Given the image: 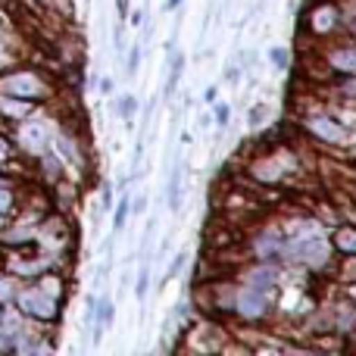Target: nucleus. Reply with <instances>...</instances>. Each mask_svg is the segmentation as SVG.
<instances>
[{
	"mask_svg": "<svg viewBox=\"0 0 356 356\" xmlns=\"http://www.w3.org/2000/svg\"><path fill=\"white\" fill-rule=\"evenodd\" d=\"M0 94H10V97H19V100H41L50 94L47 81L41 79L38 72H13L6 79H0Z\"/></svg>",
	"mask_w": 356,
	"mask_h": 356,
	"instance_id": "1",
	"label": "nucleus"
},
{
	"mask_svg": "<svg viewBox=\"0 0 356 356\" xmlns=\"http://www.w3.org/2000/svg\"><path fill=\"white\" fill-rule=\"evenodd\" d=\"M16 303H19V309H22L29 319H38V322H50V319H56V309H60V300L56 297H50L44 288H25V291H19L16 294Z\"/></svg>",
	"mask_w": 356,
	"mask_h": 356,
	"instance_id": "2",
	"label": "nucleus"
},
{
	"mask_svg": "<svg viewBox=\"0 0 356 356\" xmlns=\"http://www.w3.org/2000/svg\"><path fill=\"white\" fill-rule=\"evenodd\" d=\"M232 313L241 316L244 322H263L269 316V297L266 291L259 288H238L234 291V300H232Z\"/></svg>",
	"mask_w": 356,
	"mask_h": 356,
	"instance_id": "3",
	"label": "nucleus"
},
{
	"mask_svg": "<svg viewBox=\"0 0 356 356\" xmlns=\"http://www.w3.org/2000/svg\"><path fill=\"white\" fill-rule=\"evenodd\" d=\"M282 244H284V238L275 232V228H259L250 241V250L257 253L263 263H275V259L282 257Z\"/></svg>",
	"mask_w": 356,
	"mask_h": 356,
	"instance_id": "4",
	"label": "nucleus"
},
{
	"mask_svg": "<svg viewBox=\"0 0 356 356\" xmlns=\"http://www.w3.org/2000/svg\"><path fill=\"white\" fill-rule=\"evenodd\" d=\"M307 131H309V135H316V141H325V144H344L347 141V131L341 129L332 116L307 119Z\"/></svg>",
	"mask_w": 356,
	"mask_h": 356,
	"instance_id": "5",
	"label": "nucleus"
},
{
	"mask_svg": "<svg viewBox=\"0 0 356 356\" xmlns=\"http://www.w3.org/2000/svg\"><path fill=\"white\" fill-rule=\"evenodd\" d=\"M19 144H22V150L41 156L44 150H47V144H50L47 125H44V122H25L22 129H19Z\"/></svg>",
	"mask_w": 356,
	"mask_h": 356,
	"instance_id": "6",
	"label": "nucleus"
},
{
	"mask_svg": "<svg viewBox=\"0 0 356 356\" xmlns=\"http://www.w3.org/2000/svg\"><path fill=\"white\" fill-rule=\"evenodd\" d=\"M325 66H328V72L356 75V44H347V47H332L325 54Z\"/></svg>",
	"mask_w": 356,
	"mask_h": 356,
	"instance_id": "7",
	"label": "nucleus"
},
{
	"mask_svg": "<svg viewBox=\"0 0 356 356\" xmlns=\"http://www.w3.org/2000/svg\"><path fill=\"white\" fill-rule=\"evenodd\" d=\"M244 282L250 284V288H259V291H272L278 284V269L272 263H259L253 266V269L244 272Z\"/></svg>",
	"mask_w": 356,
	"mask_h": 356,
	"instance_id": "8",
	"label": "nucleus"
},
{
	"mask_svg": "<svg viewBox=\"0 0 356 356\" xmlns=\"http://www.w3.org/2000/svg\"><path fill=\"white\" fill-rule=\"evenodd\" d=\"M332 247H334L338 253H344V257H356V225L344 222V225L334 228V234H332Z\"/></svg>",
	"mask_w": 356,
	"mask_h": 356,
	"instance_id": "9",
	"label": "nucleus"
},
{
	"mask_svg": "<svg viewBox=\"0 0 356 356\" xmlns=\"http://www.w3.org/2000/svg\"><path fill=\"white\" fill-rule=\"evenodd\" d=\"M332 328H334V332H341V334H347V332H353V328H356V307H353L350 297H347V300H341V307H334Z\"/></svg>",
	"mask_w": 356,
	"mask_h": 356,
	"instance_id": "10",
	"label": "nucleus"
},
{
	"mask_svg": "<svg viewBox=\"0 0 356 356\" xmlns=\"http://www.w3.org/2000/svg\"><path fill=\"white\" fill-rule=\"evenodd\" d=\"M31 110V100H19V97H10V94H0V113L10 119H25Z\"/></svg>",
	"mask_w": 356,
	"mask_h": 356,
	"instance_id": "11",
	"label": "nucleus"
},
{
	"mask_svg": "<svg viewBox=\"0 0 356 356\" xmlns=\"http://www.w3.org/2000/svg\"><path fill=\"white\" fill-rule=\"evenodd\" d=\"M334 25H338V10L334 6H319L313 16V31L316 35H325V31H332Z\"/></svg>",
	"mask_w": 356,
	"mask_h": 356,
	"instance_id": "12",
	"label": "nucleus"
},
{
	"mask_svg": "<svg viewBox=\"0 0 356 356\" xmlns=\"http://www.w3.org/2000/svg\"><path fill=\"white\" fill-rule=\"evenodd\" d=\"M94 316H97V338H100V332H104V328L113 322V316H116V307H113L110 297H104V300L94 303Z\"/></svg>",
	"mask_w": 356,
	"mask_h": 356,
	"instance_id": "13",
	"label": "nucleus"
},
{
	"mask_svg": "<svg viewBox=\"0 0 356 356\" xmlns=\"http://www.w3.org/2000/svg\"><path fill=\"white\" fill-rule=\"evenodd\" d=\"M181 72H184V56H181V54H172V63H169V79H166V94L175 91V85H178V79H181Z\"/></svg>",
	"mask_w": 356,
	"mask_h": 356,
	"instance_id": "14",
	"label": "nucleus"
},
{
	"mask_svg": "<svg viewBox=\"0 0 356 356\" xmlns=\"http://www.w3.org/2000/svg\"><path fill=\"white\" fill-rule=\"evenodd\" d=\"M169 209H172V213L181 209V169H175L172 181H169Z\"/></svg>",
	"mask_w": 356,
	"mask_h": 356,
	"instance_id": "15",
	"label": "nucleus"
},
{
	"mask_svg": "<svg viewBox=\"0 0 356 356\" xmlns=\"http://www.w3.org/2000/svg\"><path fill=\"white\" fill-rule=\"evenodd\" d=\"M269 113H272V110H269L266 104H253V106H250V113H247V125H250V129L257 131L259 125L269 122Z\"/></svg>",
	"mask_w": 356,
	"mask_h": 356,
	"instance_id": "16",
	"label": "nucleus"
},
{
	"mask_svg": "<svg viewBox=\"0 0 356 356\" xmlns=\"http://www.w3.org/2000/svg\"><path fill=\"white\" fill-rule=\"evenodd\" d=\"M116 116H122L125 122H131V116H135V110H138V100L131 97V94H122V97H116Z\"/></svg>",
	"mask_w": 356,
	"mask_h": 356,
	"instance_id": "17",
	"label": "nucleus"
},
{
	"mask_svg": "<svg viewBox=\"0 0 356 356\" xmlns=\"http://www.w3.org/2000/svg\"><path fill=\"white\" fill-rule=\"evenodd\" d=\"M38 288H44L50 297H56V300H60V297H63V278L56 275V272H50V275H44L41 282H38Z\"/></svg>",
	"mask_w": 356,
	"mask_h": 356,
	"instance_id": "18",
	"label": "nucleus"
},
{
	"mask_svg": "<svg viewBox=\"0 0 356 356\" xmlns=\"http://www.w3.org/2000/svg\"><path fill=\"white\" fill-rule=\"evenodd\" d=\"M16 294H19L16 278H10V275L0 278V303H13V300H16Z\"/></svg>",
	"mask_w": 356,
	"mask_h": 356,
	"instance_id": "19",
	"label": "nucleus"
},
{
	"mask_svg": "<svg viewBox=\"0 0 356 356\" xmlns=\"http://www.w3.org/2000/svg\"><path fill=\"white\" fill-rule=\"evenodd\" d=\"M129 209H131V200L129 197H122V200H119V207H116V216H113V228H125V219H129Z\"/></svg>",
	"mask_w": 356,
	"mask_h": 356,
	"instance_id": "20",
	"label": "nucleus"
},
{
	"mask_svg": "<svg viewBox=\"0 0 356 356\" xmlns=\"http://www.w3.org/2000/svg\"><path fill=\"white\" fill-rule=\"evenodd\" d=\"M31 238V232H29V228H10V232H6L3 234V241H6V244H25V241H29Z\"/></svg>",
	"mask_w": 356,
	"mask_h": 356,
	"instance_id": "21",
	"label": "nucleus"
},
{
	"mask_svg": "<svg viewBox=\"0 0 356 356\" xmlns=\"http://www.w3.org/2000/svg\"><path fill=\"white\" fill-rule=\"evenodd\" d=\"M150 288V266H141V272H138V284H135V294L144 297Z\"/></svg>",
	"mask_w": 356,
	"mask_h": 356,
	"instance_id": "22",
	"label": "nucleus"
},
{
	"mask_svg": "<svg viewBox=\"0 0 356 356\" xmlns=\"http://www.w3.org/2000/svg\"><path fill=\"white\" fill-rule=\"evenodd\" d=\"M269 60L275 63V69H288L291 56H288V50H284V47H272L269 50Z\"/></svg>",
	"mask_w": 356,
	"mask_h": 356,
	"instance_id": "23",
	"label": "nucleus"
},
{
	"mask_svg": "<svg viewBox=\"0 0 356 356\" xmlns=\"http://www.w3.org/2000/svg\"><path fill=\"white\" fill-rule=\"evenodd\" d=\"M138 66H141V47L135 44V47L129 50V66H125V75H135Z\"/></svg>",
	"mask_w": 356,
	"mask_h": 356,
	"instance_id": "24",
	"label": "nucleus"
},
{
	"mask_svg": "<svg viewBox=\"0 0 356 356\" xmlns=\"http://www.w3.org/2000/svg\"><path fill=\"white\" fill-rule=\"evenodd\" d=\"M184 259H188V253H178V257L172 259V266H169V272H166V278H163V282H169V278L181 275V269H184Z\"/></svg>",
	"mask_w": 356,
	"mask_h": 356,
	"instance_id": "25",
	"label": "nucleus"
},
{
	"mask_svg": "<svg viewBox=\"0 0 356 356\" xmlns=\"http://www.w3.org/2000/svg\"><path fill=\"white\" fill-rule=\"evenodd\" d=\"M228 119H232V110H228V104H216V125H222V129H225Z\"/></svg>",
	"mask_w": 356,
	"mask_h": 356,
	"instance_id": "26",
	"label": "nucleus"
},
{
	"mask_svg": "<svg viewBox=\"0 0 356 356\" xmlns=\"http://www.w3.org/2000/svg\"><path fill=\"white\" fill-rule=\"evenodd\" d=\"M344 278H350V282H356V257L344 266Z\"/></svg>",
	"mask_w": 356,
	"mask_h": 356,
	"instance_id": "27",
	"label": "nucleus"
},
{
	"mask_svg": "<svg viewBox=\"0 0 356 356\" xmlns=\"http://www.w3.org/2000/svg\"><path fill=\"white\" fill-rule=\"evenodd\" d=\"M203 100H207V104H216V100H219V91H216V88H207V94H203Z\"/></svg>",
	"mask_w": 356,
	"mask_h": 356,
	"instance_id": "28",
	"label": "nucleus"
},
{
	"mask_svg": "<svg viewBox=\"0 0 356 356\" xmlns=\"http://www.w3.org/2000/svg\"><path fill=\"white\" fill-rule=\"evenodd\" d=\"M144 207H147V200H144V197H138V200H131V209H135V213H144Z\"/></svg>",
	"mask_w": 356,
	"mask_h": 356,
	"instance_id": "29",
	"label": "nucleus"
},
{
	"mask_svg": "<svg viewBox=\"0 0 356 356\" xmlns=\"http://www.w3.org/2000/svg\"><path fill=\"white\" fill-rule=\"evenodd\" d=\"M225 79H228V81H238V79H241V69H234V66L225 69Z\"/></svg>",
	"mask_w": 356,
	"mask_h": 356,
	"instance_id": "30",
	"label": "nucleus"
},
{
	"mask_svg": "<svg viewBox=\"0 0 356 356\" xmlns=\"http://www.w3.org/2000/svg\"><path fill=\"white\" fill-rule=\"evenodd\" d=\"M10 156V144H6V138H0V160H6Z\"/></svg>",
	"mask_w": 356,
	"mask_h": 356,
	"instance_id": "31",
	"label": "nucleus"
},
{
	"mask_svg": "<svg viewBox=\"0 0 356 356\" xmlns=\"http://www.w3.org/2000/svg\"><path fill=\"white\" fill-rule=\"evenodd\" d=\"M100 91H104V94H113V81L104 79V81H100Z\"/></svg>",
	"mask_w": 356,
	"mask_h": 356,
	"instance_id": "32",
	"label": "nucleus"
},
{
	"mask_svg": "<svg viewBox=\"0 0 356 356\" xmlns=\"http://www.w3.org/2000/svg\"><path fill=\"white\" fill-rule=\"evenodd\" d=\"M141 19H144V13H141V10L131 13V25H141Z\"/></svg>",
	"mask_w": 356,
	"mask_h": 356,
	"instance_id": "33",
	"label": "nucleus"
},
{
	"mask_svg": "<svg viewBox=\"0 0 356 356\" xmlns=\"http://www.w3.org/2000/svg\"><path fill=\"white\" fill-rule=\"evenodd\" d=\"M129 13V0H119V16H125Z\"/></svg>",
	"mask_w": 356,
	"mask_h": 356,
	"instance_id": "34",
	"label": "nucleus"
},
{
	"mask_svg": "<svg viewBox=\"0 0 356 356\" xmlns=\"http://www.w3.org/2000/svg\"><path fill=\"white\" fill-rule=\"evenodd\" d=\"M6 50H10V44H6V38H0V56H3Z\"/></svg>",
	"mask_w": 356,
	"mask_h": 356,
	"instance_id": "35",
	"label": "nucleus"
},
{
	"mask_svg": "<svg viewBox=\"0 0 356 356\" xmlns=\"http://www.w3.org/2000/svg\"><path fill=\"white\" fill-rule=\"evenodd\" d=\"M350 300H353V307H356V284L350 288Z\"/></svg>",
	"mask_w": 356,
	"mask_h": 356,
	"instance_id": "36",
	"label": "nucleus"
},
{
	"mask_svg": "<svg viewBox=\"0 0 356 356\" xmlns=\"http://www.w3.org/2000/svg\"><path fill=\"white\" fill-rule=\"evenodd\" d=\"M178 3H181V0H169V10H175V6H178Z\"/></svg>",
	"mask_w": 356,
	"mask_h": 356,
	"instance_id": "37",
	"label": "nucleus"
},
{
	"mask_svg": "<svg viewBox=\"0 0 356 356\" xmlns=\"http://www.w3.org/2000/svg\"><path fill=\"white\" fill-rule=\"evenodd\" d=\"M350 31H353V35H356V16H353V22H350Z\"/></svg>",
	"mask_w": 356,
	"mask_h": 356,
	"instance_id": "38",
	"label": "nucleus"
}]
</instances>
